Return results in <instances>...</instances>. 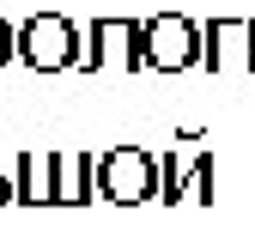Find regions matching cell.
I'll use <instances>...</instances> for the list:
<instances>
[{"label": "cell", "instance_id": "cell-3", "mask_svg": "<svg viewBox=\"0 0 255 249\" xmlns=\"http://www.w3.org/2000/svg\"><path fill=\"white\" fill-rule=\"evenodd\" d=\"M201 24H188L182 12H158L146 18V55H152V67L158 73H188V67H201Z\"/></svg>", "mask_w": 255, "mask_h": 249}, {"label": "cell", "instance_id": "cell-9", "mask_svg": "<svg viewBox=\"0 0 255 249\" xmlns=\"http://www.w3.org/2000/svg\"><path fill=\"white\" fill-rule=\"evenodd\" d=\"M12 55H18V24H12L6 12H0V67H6Z\"/></svg>", "mask_w": 255, "mask_h": 249}, {"label": "cell", "instance_id": "cell-10", "mask_svg": "<svg viewBox=\"0 0 255 249\" xmlns=\"http://www.w3.org/2000/svg\"><path fill=\"white\" fill-rule=\"evenodd\" d=\"M6 201H18V176H0V207Z\"/></svg>", "mask_w": 255, "mask_h": 249}, {"label": "cell", "instance_id": "cell-6", "mask_svg": "<svg viewBox=\"0 0 255 249\" xmlns=\"http://www.w3.org/2000/svg\"><path fill=\"white\" fill-rule=\"evenodd\" d=\"M98 201V152H61V207Z\"/></svg>", "mask_w": 255, "mask_h": 249}, {"label": "cell", "instance_id": "cell-8", "mask_svg": "<svg viewBox=\"0 0 255 249\" xmlns=\"http://www.w3.org/2000/svg\"><path fill=\"white\" fill-rule=\"evenodd\" d=\"M188 201L213 207V152H195V189H188Z\"/></svg>", "mask_w": 255, "mask_h": 249}, {"label": "cell", "instance_id": "cell-1", "mask_svg": "<svg viewBox=\"0 0 255 249\" xmlns=\"http://www.w3.org/2000/svg\"><path fill=\"white\" fill-rule=\"evenodd\" d=\"M85 55V30L67 12H30L18 24V61L30 73H67Z\"/></svg>", "mask_w": 255, "mask_h": 249}, {"label": "cell", "instance_id": "cell-4", "mask_svg": "<svg viewBox=\"0 0 255 249\" xmlns=\"http://www.w3.org/2000/svg\"><path fill=\"white\" fill-rule=\"evenodd\" d=\"M201 37H207V49H201V67L207 73H225V67L255 73V24L249 18H213Z\"/></svg>", "mask_w": 255, "mask_h": 249}, {"label": "cell", "instance_id": "cell-7", "mask_svg": "<svg viewBox=\"0 0 255 249\" xmlns=\"http://www.w3.org/2000/svg\"><path fill=\"white\" fill-rule=\"evenodd\" d=\"M188 189H195V158H176V152H164L158 158V201L164 207H176V201H188Z\"/></svg>", "mask_w": 255, "mask_h": 249}, {"label": "cell", "instance_id": "cell-2", "mask_svg": "<svg viewBox=\"0 0 255 249\" xmlns=\"http://www.w3.org/2000/svg\"><path fill=\"white\" fill-rule=\"evenodd\" d=\"M98 201H116V207L158 201V152H146V146L98 152Z\"/></svg>", "mask_w": 255, "mask_h": 249}, {"label": "cell", "instance_id": "cell-5", "mask_svg": "<svg viewBox=\"0 0 255 249\" xmlns=\"http://www.w3.org/2000/svg\"><path fill=\"white\" fill-rule=\"evenodd\" d=\"M18 201L24 207H61V152H49V146L18 152Z\"/></svg>", "mask_w": 255, "mask_h": 249}]
</instances>
